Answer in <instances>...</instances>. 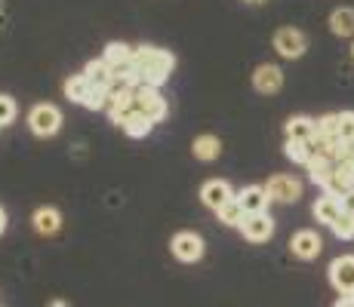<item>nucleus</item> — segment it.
<instances>
[{
    "mask_svg": "<svg viewBox=\"0 0 354 307\" xmlns=\"http://www.w3.org/2000/svg\"><path fill=\"white\" fill-rule=\"evenodd\" d=\"M216 215H219V221L225 224V228H241L243 218H247V209L241 206V200H237V194H234V200H228L225 206L216 209Z\"/></svg>",
    "mask_w": 354,
    "mask_h": 307,
    "instance_id": "nucleus-22",
    "label": "nucleus"
},
{
    "mask_svg": "<svg viewBox=\"0 0 354 307\" xmlns=\"http://www.w3.org/2000/svg\"><path fill=\"white\" fill-rule=\"evenodd\" d=\"M283 129H287V139H292V141H315L317 139V120H311V117H290Z\"/></svg>",
    "mask_w": 354,
    "mask_h": 307,
    "instance_id": "nucleus-16",
    "label": "nucleus"
},
{
    "mask_svg": "<svg viewBox=\"0 0 354 307\" xmlns=\"http://www.w3.org/2000/svg\"><path fill=\"white\" fill-rule=\"evenodd\" d=\"M6 230V212H3V206H0V234Z\"/></svg>",
    "mask_w": 354,
    "mask_h": 307,
    "instance_id": "nucleus-30",
    "label": "nucleus"
},
{
    "mask_svg": "<svg viewBox=\"0 0 354 307\" xmlns=\"http://www.w3.org/2000/svg\"><path fill=\"white\" fill-rule=\"evenodd\" d=\"M192 151H194L197 160L209 163V160H216V157L222 154V141L216 139V135H197L194 145H192Z\"/></svg>",
    "mask_w": 354,
    "mask_h": 307,
    "instance_id": "nucleus-19",
    "label": "nucleus"
},
{
    "mask_svg": "<svg viewBox=\"0 0 354 307\" xmlns=\"http://www.w3.org/2000/svg\"><path fill=\"white\" fill-rule=\"evenodd\" d=\"M237 200H241V206L247 209V215H250V212H265L271 197H268V190H265V184H250V188H243L241 194H237Z\"/></svg>",
    "mask_w": 354,
    "mask_h": 307,
    "instance_id": "nucleus-14",
    "label": "nucleus"
},
{
    "mask_svg": "<svg viewBox=\"0 0 354 307\" xmlns=\"http://www.w3.org/2000/svg\"><path fill=\"white\" fill-rule=\"evenodd\" d=\"M0 6H3V0H0Z\"/></svg>",
    "mask_w": 354,
    "mask_h": 307,
    "instance_id": "nucleus-32",
    "label": "nucleus"
},
{
    "mask_svg": "<svg viewBox=\"0 0 354 307\" xmlns=\"http://www.w3.org/2000/svg\"><path fill=\"white\" fill-rule=\"evenodd\" d=\"M290 249H292V255H296V258H302V261H311V258L321 255L324 240L315 234V230H299V234H292Z\"/></svg>",
    "mask_w": 354,
    "mask_h": 307,
    "instance_id": "nucleus-9",
    "label": "nucleus"
},
{
    "mask_svg": "<svg viewBox=\"0 0 354 307\" xmlns=\"http://www.w3.org/2000/svg\"><path fill=\"white\" fill-rule=\"evenodd\" d=\"M315 218L321 224H333L339 215H342V200L339 197H333V194H324V197H317V203H315Z\"/></svg>",
    "mask_w": 354,
    "mask_h": 307,
    "instance_id": "nucleus-17",
    "label": "nucleus"
},
{
    "mask_svg": "<svg viewBox=\"0 0 354 307\" xmlns=\"http://www.w3.org/2000/svg\"><path fill=\"white\" fill-rule=\"evenodd\" d=\"M118 126L124 129L127 135H133V139H145V135H148V132H151V129H154V123L148 120L145 114H139V111H136V108H133V111H127L124 117H120V123H118Z\"/></svg>",
    "mask_w": 354,
    "mask_h": 307,
    "instance_id": "nucleus-15",
    "label": "nucleus"
},
{
    "mask_svg": "<svg viewBox=\"0 0 354 307\" xmlns=\"http://www.w3.org/2000/svg\"><path fill=\"white\" fill-rule=\"evenodd\" d=\"M339 139H342V141H354V111H342V114H339Z\"/></svg>",
    "mask_w": 354,
    "mask_h": 307,
    "instance_id": "nucleus-27",
    "label": "nucleus"
},
{
    "mask_svg": "<svg viewBox=\"0 0 354 307\" xmlns=\"http://www.w3.org/2000/svg\"><path fill=\"white\" fill-rule=\"evenodd\" d=\"M253 3H259V0H253Z\"/></svg>",
    "mask_w": 354,
    "mask_h": 307,
    "instance_id": "nucleus-33",
    "label": "nucleus"
},
{
    "mask_svg": "<svg viewBox=\"0 0 354 307\" xmlns=\"http://www.w3.org/2000/svg\"><path fill=\"white\" fill-rule=\"evenodd\" d=\"M28 126L34 135H40V139H50V135H56L59 129H62V111H59L56 105H34L28 111Z\"/></svg>",
    "mask_w": 354,
    "mask_h": 307,
    "instance_id": "nucleus-3",
    "label": "nucleus"
},
{
    "mask_svg": "<svg viewBox=\"0 0 354 307\" xmlns=\"http://www.w3.org/2000/svg\"><path fill=\"white\" fill-rule=\"evenodd\" d=\"M351 52H354V46H351Z\"/></svg>",
    "mask_w": 354,
    "mask_h": 307,
    "instance_id": "nucleus-34",
    "label": "nucleus"
},
{
    "mask_svg": "<svg viewBox=\"0 0 354 307\" xmlns=\"http://www.w3.org/2000/svg\"><path fill=\"white\" fill-rule=\"evenodd\" d=\"M271 43H274L277 56H283V59H299V56H305V50H308V37H305L299 28H281Z\"/></svg>",
    "mask_w": 354,
    "mask_h": 307,
    "instance_id": "nucleus-5",
    "label": "nucleus"
},
{
    "mask_svg": "<svg viewBox=\"0 0 354 307\" xmlns=\"http://www.w3.org/2000/svg\"><path fill=\"white\" fill-rule=\"evenodd\" d=\"M133 52L136 50H129L127 43H118V40H114V43L105 46V56H102V59L114 68V65H124V61H133Z\"/></svg>",
    "mask_w": 354,
    "mask_h": 307,
    "instance_id": "nucleus-24",
    "label": "nucleus"
},
{
    "mask_svg": "<svg viewBox=\"0 0 354 307\" xmlns=\"http://www.w3.org/2000/svg\"><path fill=\"white\" fill-rule=\"evenodd\" d=\"M330 31L339 34V37H351L354 34V10L351 6H339L330 16Z\"/></svg>",
    "mask_w": 354,
    "mask_h": 307,
    "instance_id": "nucleus-21",
    "label": "nucleus"
},
{
    "mask_svg": "<svg viewBox=\"0 0 354 307\" xmlns=\"http://www.w3.org/2000/svg\"><path fill=\"white\" fill-rule=\"evenodd\" d=\"M287 157L292 163L308 166L315 157H321V151H317V141H292V139H287Z\"/></svg>",
    "mask_w": 354,
    "mask_h": 307,
    "instance_id": "nucleus-18",
    "label": "nucleus"
},
{
    "mask_svg": "<svg viewBox=\"0 0 354 307\" xmlns=\"http://www.w3.org/2000/svg\"><path fill=\"white\" fill-rule=\"evenodd\" d=\"M333 307H354V295H342Z\"/></svg>",
    "mask_w": 354,
    "mask_h": 307,
    "instance_id": "nucleus-29",
    "label": "nucleus"
},
{
    "mask_svg": "<svg viewBox=\"0 0 354 307\" xmlns=\"http://www.w3.org/2000/svg\"><path fill=\"white\" fill-rule=\"evenodd\" d=\"M330 228H333V234H336L339 240H351V237H354V215L342 209V215H339Z\"/></svg>",
    "mask_w": 354,
    "mask_h": 307,
    "instance_id": "nucleus-25",
    "label": "nucleus"
},
{
    "mask_svg": "<svg viewBox=\"0 0 354 307\" xmlns=\"http://www.w3.org/2000/svg\"><path fill=\"white\" fill-rule=\"evenodd\" d=\"M50 307H71V304L62 301V298H56V301H50Z\"/></svg>",
    "mask_w": 354,
    "mask_h": 307,
    "instance_id": "nucleus-31",
    "label": "nucleus"
},
{
    "mask_svg": "<svg viewBox=\"0 0 354 307\" xmlns=\"http://www.w3.org/2000/svg\"><path fill=\"white\" fill-rule=\"evenodd\" d=\"M330 283L339 295H354V255H342L330 264Z\"/></svg>",
    "mask_w": 354,
    "mask_h": 307,
    "instance_id": "nucleus-8",
    "label": "nucleus"
},
{
    "mask_svg": "<svg viewBox=\"0 0 354 307\" xmlns=\"http://www.w3.org/2000/svg\"><path fill=\"white\" fill-rule=\"evenodd\" d=\"M201 200L207 203L209 209H219V206H225L228 200H234V190H231L228 181L213 179V181H207V184L201 188Z\"/></svg>",
    "mask_w": 354,
    "mask_h": 307,
    "instance_id": "nucleus-11",
    "label": "nucleus"
},
{
    "mask_svg": "<svg viewBox=\"0 0 354 307\" xmlns=\"http://www.w3.org/2000/svg\"><path fill=\"white\" fill-rule=\"evenodd\" d=\"M16 114H19V108H16V101H12V95L0 92V126H10V123L16 120Z\"/></svg>",
    "mask_w": 354,
    "mask_h": 307,
    "instance_id": "nucleus-26",
    "label": "nucleus"
},
{
    "mask_svg": "<svg viewBox=\"0 0 354 307\" xmlns=\"http://www.w3.org/2000/svg\"><path fill=\"white\" fill-rule=\"evenodd\" d=\"M65 95H68V101H77V105H86V99H90V90L93 86L86 83V77L84 74H71V77L65 80Z\"/></svg>",
    "mask_w": 354,
    "mask_h": 307,
    "instance_id": "nucleus-20",
    "label": "nucleus"
},
{
    "mask_svg": "<svg viewBox=\"0 0 354 307\" xmlns=\"http://www.w3.org/2000/svg\"><path fill=\"white\" fill-rule=\"evenodd\" d=\"M84 77H86V83L96 86V90H111V83H114V77H111V65H108L105 59H93V61H86Z\"/></svg>",
    "mask_w": 354,
    "mask_h": 307,
    "instance_id": "nucleus-13",
    "label": "nucleus"
},
{
    "mask_svg": "<svg viewBox=\"0 0 354 307\" xmlns=\"http://www.w3.org/2000/svg\"><path fill=\"white\" fill-rule=\"evenodd\" d=\"M265 190H268V197L277 203H296L299 197H302V181L292 179V175H271Z\"/></svg>",
    "mask_w": 354,
    "mask_h": 307,
    "instance_id": "nucleus-6",
    "label": "nucleus"
},
{
    "mask_svg": "<svg viewBox=\"0 0 354 307\" xmlns=\"http://www.w3.org/2000/svg\"><path fill=\"white\" fill-rule=\"evenodd\" d=\"M336 172V160H330V157H315V160L308 163V175H311V181L315 184H326V179Z\"/></svg>",
    "mask_w": 354,
    "mask_h": 307,
    "instance_id": "nucleus-23",
    "label": "nucleus"
},
{
    "mask_svg": "<svg viewBox=\"0 0 354 307\" xmlns=\"http://www.w3.org/2000/svg\"><path fill=\"white\" fill-rule=\"evenodd\" d=\"M241 230L250 243H268L271 234H274V218H271L268 212H250L247 218H243Z\"/></svg>",
    "mask_w": 354,
    "mask_h": 307,
    "instance_id": "nucleus-7",
    "label": "nucleus"
},
{
    "mask_svg": "<svg viewBox=\"0 0 354 307\" xmlns=\"http://www.w3.org/2000/svg\"><path fill=\"white\" fill-rule=\"evenodd\" d=\"M133 108L139 114H145L151 123H163V117H167V99L160 95L158 86L136 83L133 86Z\"/></svg>",
    "mask_w": 354,
    "mask_h": 307,
    "instance_id": "nucleus-2",
    "label": "nucleus"
},
{
    "mask_svg": "<svg viewBox=\"0 0 354 307\" xmlns=\"http://www.w3.org/2000/svg\"><path fill=\"white\" fill-rule=\"evenodd\" d=\"M253 86H256V92H262V95L281 92V86H283V71H281L277 65H259L256 74H253Z\"/></svg>",
    "mask_w": 354,
    "mask_h": 307,
    "instance_id": "nucleus-10",
    "label": "nucleus"
},
{
    "mask_svg": "<svg viewBox=\"0 0 354 307\" xmlns=\"http://www.w3.org/2000/svg\"><path fill=\"white\" fill-rule=\"evenodd\" d=\"M133 61L136 71H139V83L148 86H163L176 68V56L169 50H160V46H139L133 52Z\"/></svg>",
    "mask_w": 354,
    "mask_h": 307,
    "instance_id": "nucleus-1",
    "label": "nucleus"
},
{
    "mask_svg": "<svg viewBox=\"0 0 354 307\" xmlns=\"http://www.w3.org/2000/svg\"><path fill=\"white\" fill-rule=\"evenodd\" d=\"M31 224H34V230H37L40 237H53L59 228H62V212L53 209V206H40L37 212L31 215Z\"/></svg>",
    "mask_w": 354,
    "mask_h": 307,
    "instance_id": "nucleus-12",
    "label": "nucleus"
},
{
    "mask_svg": "<svg viewBox=\"0 0 354 307\" xmlns=\"http://www.w3.org/2000/svg\"><path fill=\"white\" fill-rule=\"evenodd\" d=\"M342 209H345V212H351V215H354V188L342 197Z\"/></svg>",
    "mask_w": 354,
    "mask_h": 307,
    "instance_id": "nucleus-28",
    "label": "nucleus"
},
{
    "mask_svg": "<svg viewBox=\"0 0 354 307\" xmlns=\"http://www.w3.org/2000/svg\"><path fill=\"white\" fill-rule=\"evenodd\" d=\"M169 249H173V255L179 258V261L192 264V261H201L203 258V237L194 234V230H179V234L173 237V243H169Z\"/></svg>",
    "mask_w": 354,
    "mask_h": 307,
    "instance_id": "nucleus-4",
    "label": "nucleus"
}]
</instances>
